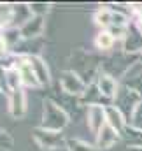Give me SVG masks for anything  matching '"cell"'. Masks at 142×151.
Returning a JSON list of instances; mask_svg holds the SVG:
<instances>
[{"label":"cell","instance_id":"1","mask_svg":"<svg viewBox=\"0 0 142 151\" xmlns=\"http://www.w3.org/2000/svg\"><path fill=\"white\" fill-rule=\"evenodd\" d=\"M100 88H102V91L105 95H112V91H114V81L110 77H102L100 79Z\"/></svg>","mask_w":142,"mask_h":151},{"label":"cell","instance_id":"2","mask_svg":"<svg viewBox=\"0 0 142 151\" xmlns=\"http://www.w3.org/2000/svg\"><path fill=\"white\" fill-rule=\"evenodd\" d=\"M97 44H98V47H102V49L110 47V44H112V37H110V34H100V35L97 37Z\"/></svg>","mask_w":142,"mask_h":151}]
</instances>
